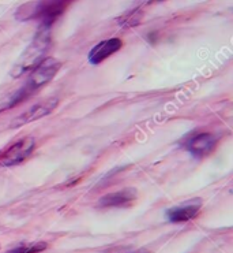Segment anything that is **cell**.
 Listing matches in <instances>:
<instances>
[{
  "label": "cell",
  "mask_w": 233,
  "mask_h": 253,
  "mask_svg": "<svg viewBox=\"0 0 233 253\" xmlns=\"http://www.w3.org/2000/svg\"><path fill=\"white\" fill-rule=\"evenodd\" d=\"M51 45V32L49 28H41L35 35L34 40L30 42L29 47L25 49L21 58L14 66L11 71L12 77H21L26 71L33 70L35 66H38L45 59L48 49Z\"/></svg>",
  "instance_id": "6da1fadb"
},
{
  "label": "cell",
  "mask_w": 233,
  "mask_h": 253,
  "mask_svg": "<svg viewBox=\"0 0 233 253\" xmlns=\"http://www.w3.org/2000/svg\"><path fill=\"white\" fill-rule=\"evenodd\" d=\"M70 1H41L35 4H28L22 8L26 10V18L37 19L41 22L42 28H49L51 25L62 17V14L67 10Z\"/></svg>",
  "instance_id": "7a4b0ae2"
},
{
  "label": "cell",
  "mask_w": 233,
  "mask_h": 253,
  "mask_svg": "<svg viewBox=\"0 0 233 253\" xmlns=\"http://www.w3.org/2000/svg\"><path fill=\"white\" fill-rule=\"evenodd\" d=\"M34 147L35 141L33 137H24L11 142L0 151V165L6 167L21 165L32 155Z\"/></svg>",
  "instance_id": "3957f363"
},
{
  "label": "cell",
  "mask_w": 233,
  "mask_h": 253,
  "mask_svg": "<svg viewBox=\"0 0 233 253\" xmlns=\"http://www.w3.org/2000/svg\"><path fill=\"white\" fill-rule=\"evenodd\" d=\"M60 66H62V63L55 58H45L40 65L35 66L34 69L32 70L29 76V81H28L25 88L32 93L35 89L44 86L45 84L52 81L53 77L56 76L58 71L60 70Z\"/></svg>",
  "instance_id": "277c9868"
},
{
  "label": "cell",
  "mask_w": 233,
  "mask_h": 253,
  "mask_svg": "<svg viewBox=\"0 0 233 253\" xmlns=\"http://www.w3.org/2000/svg\"><path fill=\"white\" fill-rule=\"evenodd\" d=\"M217 138L216 135L211 134L209 131H198L193 133L186 138V141L183 142V145L187 151L193 153L194 156L203 158L207 156L211 151L216 148Z\"/></svg>",
  "instance_id": "5b68a950"
},
{
  "label": "cell",
  "mask_w": 233,
  "mask_h": 253,
  "mask_svg": "<svg viewBox=\"0 0 233 253\" xmlns=\"http://www.w3.org/2000/svg\"><path fill=\"white\" fill-rule=\"evenodd\" d=\"M59 100L58 99H48V100H44L38 103V104H34L30 108H28L26 111H24L19 117L12 121V127H18V126H24L26 124H30V122H34L37 119L44 118L49 115L51 112L58 107Z\"/></svg>",
  "instance_id": "8992f818"
},
{
  "label": "cell",
  "mask_w": 233,
  "mask_h": 253,
  "mask_svg": "<svg viewBox=\"0 0 233 253\" xmlns=\"http://www.w3.org/2000/svg\"><path fill=\"white\" fill-rule=\"evenodd\" d=\"M123 47V42L120 39H109L105 42H99L96 47L89 52V62L93 65H99L105 59H108L111 55L117 52Z\"/></svg>",
  "instance_id": "52a82bcc"
},
{
  "label": "cell",
  "mask_w": 233,
  "mask_h": 253,
  "mask_svg": "<svg viewBox=\"0 0 233 253\" xmlns=\"http://www.w3.org/2000/svg\"><path fill=\"white\" fill-rule=\"evenodd\" d=\"M136 199V193L133 189H123L115 193H109L101 197L99 201L100 208H117L131 206Z\"/></svg>",
  "instance_id": "ba28073f"
},
{
  "label": "cell",
  "mask_w": 233,
  "mask_h": 253,
  "mask_svg": "<svg viewBox=\"0 0 233 253\" xmlns=\"http://www.w3.org/2000/svg\"><path fill=\"white\" fill-rule=\"evenodd\" d=\"M200 211V206L191 204V206H183L169 210L166 216L172 223H186L188 220H193Z\"/></svg>",
  "instance_id": "9c48e42d"
},
{
  "label": "cell",
  "mask_w": 233,
  "mask_h": 253,
  "mask_svg": "<svg viewBox=\"0 0 233 253\" xmlns=\"http://www.w3.org/2000/svg\"><path fill=\"white\" fill-rule=\"evenodd\" d=\"M47 248V242H30V244H21L7 253H40Z\"/></svg>",
  "instance_id": "30bf717a"
},
{
  "label": "cell",
  "mask_w": 233,
  "mask_h": 253,
  "mask_svg": "<svg viewBox=\"0 0 233 253\" xmlns=\"http://www.w3.org/2000/svg\"><path fill=\"white\" fill-rule=\"evenodd\" d=\"M131 253H149V251H146V249H139V251H135V252Z\"/></svg>",
  "instance_id": "8fae6325"
}]
</instances>
